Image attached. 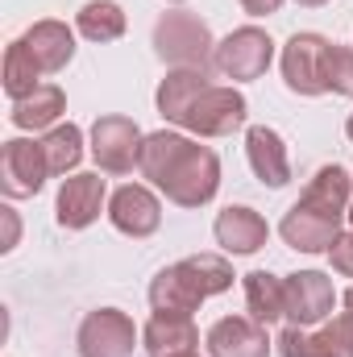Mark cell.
Returning <instances> with one entry per match:
<instances>
[{"instance_id":"13","label":"cell","mask_w":353,"mask_h":357,"mask_svg":"<svg viewBox=\"0 0 353 357\" xmlns=\"http://www.w3.org/2000/svg\"><path fill=\"white\" fill-rule=\"evenodd\" d=\"M108 220H112L125 237H150V233H158V225H163V208H158V199H154L146 187L129 183V187H121V191L108 199Z\"/></svg>"},{"instance_id":"21","label":"cell","mask_w":353,"mask_h":357,"mask_svg":"<svg viewBox=\"0 0 353 357\" xmlns=\"http://www.w3.org/2000/svg\"><path fill=\"white\" fill-rule=\"evenodd\" d=\"M278 354L283 357H345L341 328H337V324H324L320 333H308V328L291 324V328H283V337H278Z\"/></svg>"},{"instance_id":"11","label":"cell","mask_w":353,"mask_h":357,"mask_svg":"<svg viewBox=\"0 0 353 357\" xmlns=\"http://www.w3.org/2000/svg\"><path fill=\"white\" fill-rule=\"evenodd\" d=\"M333 312V282L320 270H299L287 278V320L299 328L320 324Z\"/></svg>"},{"instance_id":"22","label":"cell","mask_w":353,"mask_h":357,"mask_svg":"<svg viewBox=\"0 0 353 357\" xmlns=\"http://www.w3.org/2000/svg\"><path fill=\"white\" fill-rule=\"evenodd\" d=\"M63 112H67V96H63V88L42 84L38 91H29L25 100L13 104V125H17V129H46V125H54Z\"/></svg>"},{"instance_id":"23","label":"cell","mask_w":353,"mask_h":357,"mask_svg":"<svg viewBox=\"0 0 353 357\" xmlns=\"http://www.w3.org/2000/svg\"><path fill=\"white\" fill-rule=\"evenodd\" d=\"M308 204H320V208H333V212H345V204L353 199V178L345 167H320L316 178L308 183V191L299 195Z\"/></svg>"},{"instance_id":"35","label":"cell","mask_w":353,"mask_h":357,"mask_svg":"<svg viewBox=\"0 0 353 357\" xmlns=\"http://www.w3.org/2000/svg\"><path fill=\"white\" fill-rule=\"evenodd\" d=\"M175 4H179V0H175Z\"/></svg>"},{"instance_id":"36","label":"cell","mask_w":353,"mask_h":357,"mask_svg":"<svg viewBox=\"0 0 353 357\" xmlns=\"http://www.w3.org/2000/svg\"><path fill=\"white\" fill-rule=\"evenodd\" d=\"M350 216H353V212H350Z\"/></svg>"},{"instance_id":"16","label":"cell","mask_w":353,"mask_h":357,"mask_svg":"<svg viewBox=\"0 0 353 357\" xmlns=\"http://www.w3.org/2000/svg\"><path fill=\"white\" fill-rule=\"evenodd\" d=\"M21 42H25V50L33 54V63H38L42 75L63 71V67L71 63V54H75V33H71L63 21H38V25H29V29L21 33Z\"/></svg>"},{"instance_id":"26","label":"cell","mask_w":353,"mask_h":357,"mask_svg":"<svg viewBox=\"0 0 353 357\" xmlns=\"http://www.w3.org/2000/svg\"><path fill=\"white\" fill-rule=\"evenodd\" d=\"M38 63H33V54L25 50V42L17 38L13 46H8V54H4V91L13 96V104L17 100H25L29 91H38L42 84H38Z\"/></svg>"},{"instance_id":"33","label":"cell","mask_w":353,"mask_h":357,"mask_svg":"<svg viewBox=\"0 0 353 357\" xmlns=\"http://www.w3.org/2000/svg\"><path fill=\"white\" fill-rule=\"evenodd\" d=\"M345 133H350V142H353V112H350V121H345Z\"/></svg>"},{"instance_id":"15","label":"cell","mask_w":353,"mask_h":357,"mask_svg":"<svg viewBox=\"0 0 353 357\" xmlns=\"http://www.w3.org/2000/svg\"><path fill=\"white\" fill-rule=\"evenodd\" d=\"M142 345L150 357H179V354H195L200 345V328L191 316L183 312H154L146 333H142Z\"/></svg>"},{"instance_id":"27","label":"cell","mask_w":353,"mask_h":357,"mask_svg":"<svg viewBox=\"0 0 353 357\" xmlns=\"http://www.w3.org/2000/svg\"><path fill=\"white\" fill-rule=\"evenodd\" d=\"M324 84L337 96H353V46H329V59H324Z\"/></svg>"},{"instance_id":"7","label":"cell","mask_w":353,"mask_h":357,"mask_svg":"<svg viewBox=\"0 0 353 357\" xmlns=\"http://www.w3.org/2000/svg\"><path fill=\"white\" fill-rule=\"evenodd\" d=\"M46 175H50V162H46L42 142H25V137L4 142V150H0V191L8 199L38 195Z\"/></svg>"},{"instance_id":"34","label":"cell","mask_w":353,"mask_h":357,"mask_svg":"<svg viewBox=\"0 0 353 357\" xmlns=\"http://www.w3.org/2000/svg\"><path fill=\"white\" fill-rule=\"evenodd\" d=\"M179 357H195V354H179Z\"/></svg>"},{"instance_id":"32","label":"cell","mask_w":353,"mask_h":357,"mask_svg":"<svg viewBox=\"0 0 353 357\" xmlns=\"http://www.w3.org/2000/svg\"><path fill=\"white\" fill-rule=\"evenodd\" d=\"M299 4H308V8H316V4H329V0H299Z\"/></svg>"},{"instance_id":"9","label":"cell","mask_w":353,"mask_h":357,"mask_svg":"<svg viewBox=\"0 0 353 357\" xmlns=\"http://www.w3.org/2000/svg\"><path fill=\"white\" fill-rule=\"evenodd\" d=\"M270 59H274V42L266 38L262 29L246 25V29H233V33L216 46V59H212V63H216V71L229 75V79H258V75H266Z\"/></svg>"},{"instance_id":"31","label":"cell","mask_w":353,"mask_h":357,"mask_svg":"<svg viewBox=\"0 0 353 357\" xmlns=\"http://www.w3.org/2000/svg\"><path fill=\"white\" fill-rule=\"evenodd\" d=\"M278 4H283V0H241V8H246L250 17H270V13H278Z\"/></svg>"},{"instance_id":"3","label":"cell","mask_w":353,"mask_h":357,"mask_svg":"<svg viewBox=\"0 0 353 357\" xmlns=\"http://www.w3.org/2000/svg\"><path fill=\"white\" fill-rule=\"evenodd\" d=\"M154 50L163 63L171 67H191V71H208V63L216 59V46H212V33L208 25L195 17V13H167L158 25H154Z\"/></svg>"},{"instance_id":"4","label":"cell","mask_w":353,"mask_h":357,"mask_svg":"<svg viewBox=\"0 0 353 357\" xmlns=\"http://www.w3.org/2000/svg\"><path fill=\"white\" fill-rule=\"evenodd\" d=\"M250 116V104L237 88H204L195 96V104L183 116V129L200 133V137H229L233 129H241Z\"/></svg>"},{"instance_id":"6","label":"cell","mask_w":353,"mask_h":357,"mask_svg":"<svg viewBox=\"0 0 353 357\" xmlns=\"http://www.w3.org/2000/svg\"><path fill=\"white\" fill-rule=\"evenodd\" d=\"M341 216H345V212H333V208H320V204L299 199V204L283 216L278 233H283V241H287L291 250H299V254H324V250H333V241L341 237Z\"/></svg>"},{"instance_id":"14","label":"cell","mask_w":353,"mask_h":357,"mask_svg":"<svg viewBox=\"0 0 353 357\" xmlns=\"http://www.w3.org/2000/svg\"><path fill=\"white\" fill-rule=\"evenodd\" d=\"M100 208H104V178L100 175L63 178L59 199H54V212H59L63 229H88L91 220L100 216Z\"/></svg>"},{"instance_id":"29","label":"cell","mask_w":353,"mask_h":357,"mask_svg":"<svg viewBox=\"0 0 353 357\" xmlns=\"http://www.w3.org/2000/svg\"><path fill=\"white\" fill-rule=\"evenodd\" d=\"M337 328H341V345H345V357H353V287L345 291V312L337 316Z\"/></svg>"},{"instance_id":"19","label":"cell","mask_w":353,"mask_h":357,"mask_svg":"<svg viewBox=\"0 0 353 357\" xmlns=\"http://www.w3.org/2000/svg\"><path fill=\"white\" fill-rule=\"evenodd\" d=\"M204 88H212V84H208V71L179 67V71H171V75L158 84V112H163L171 125H183L187 108L195 104V96H200Z\"/></svg>"},{"instance_id":"28","label":"cell","mask_w":353,"mask_h":357,"mask_svg":"<svg viewBox=\"0 0 353 357\" xmlns=\"http://www.w3.org/2000/svg\"><path fill=\"white\" fill-rule=\"evenodd\" d=\"M329 262H333V270H337V274H350V278H353V229H350V233H341V237L333 241Z\"/></svg>"},{"instance_id":"10","label":"cell","mask_w":353,"mask_h":357,"mask_svg":"<svg viewBox=\"0 0 353 357\" xmlns=\"http://www.w3.org/2000/svg\"><path fill=\"white\" fill-rule=\"evenodd\" d=\"M137 328L125 312L100 307L80 324V357H133Z\"/></svg>"},{"instance_id":"5","label":"cell","mask_w":353,"mask_h":357,"mask_svg":"<svg viewBox=\"0 0 353 357\" xmlns=\"http://www.w3.org/2000/svg\"><path fill=\"white\" fill-rule=\"evenodd\" d=\"M142 129L129 116H100L91 125V158L108 175H129L142 162Z\"/></svg>"},{"instance_id":"12","label":"cell","mask_w":353,"mask_h":357,"mask_svg":"<svg viewBox=\"0 0 353 357\" xmlns=\"http://www.w3.org/2000/svg\"><path fill=\"white\" fill-rule=\"evenodd\" d=\"M208 354L212 357H266L270 341H266V324L254 316H225L208 328Z\"/></svg>"},{"instance_id":"18","label":"cell","mask_w":353,"mask_h":357,"mask_svg":"<svg viewBox=\"0 0 353 357\" xmlns=\"http://www.w3.org/2000/svg\"><path fill=\"white\" fill-rule=\"evenodd\" d=\"M266 237H270V229H266V220L254 212V208H225L220 216H216V241L229 250V254H258L266 245Z\"/></svg>"},{"instance_id":"30","label":"cell","mask_w":353,"mask_h":357,"mask_svg":"<svg viewBox=\"0 0 353 357\" xmlns=\"http://www.w3.org/2000/svg\"><path fill=\"white\" fill-rule=\"evenodd\" d=\"M0 220H4V241H0V250H13L17 237H21V220H17L13 208H0Z\"/></svg>"},{"instance_id":"24","label":"cell","mask_w":353,"mask_h":357,"mask_svg":"<svg viewBox=\"0 0 353 357\" xmlns=\"http://www.w3.org/2000/svg\"><path fill=\"white\" fill-rule=\"evenodd\" d=\"M75 25H80V33L88 42H117L125 33V13H121L117 0H91V4L80 8Z\"/></svg>"},{"instance_id":"2","label":"cell","mask_w":353,"mask_h":357,"mask_svg":"<svg viewBox=\"0 0 353 357\" xmlns=\"http://www.w3.org/2000/svg\"><path fill=\"white\" fill-rule=\"evenodd\" d=\"M229 287H233V266L220 254H195V258H183V262L154 274L150 303H154V312L191 316L204 299H212V295H220Z\"/></svg>"},{"instance_id":"17","label":"cell","mask_w":353,"mask_h":357,"mask_svg":"<svg viewBox=\"0 0 353 357\" xmlns=\"http://www.w3.org/2000/svg\"><path fill=\"white\" fill-rule=\"evenodd\" d=\"M246 154H250L254 175L262 178L266 187H287V178H291V158H287V146H283V137H278L274 129L254 125V129L246 133Z\"/></svg>"},{"instance_id":"20","label":"cell","mask_w":353,"mask_h":357,"mask_svg":"<svg viewBox=\"0 0 353 357\" xmlns=\"http://www.w3.org/2000/svg\"><path fill=\"white\" fill-rule=\"evenodd\" d=\"M246 307L258 324H274L287 316V282L274 278L270 270H250L246 274Z\"/></svg>"},{"instance_id":"1","label":"cell","mask_w":353,"mask_h":357,"mask_svg":"<svg viewBox=\"0 0 353 357\" xmlns=\"http://www.w3.org/2000/svg\"><path fill=\"white\" fill-rule=\"evenodd\" d=\"M142 175L154 187L167 191V199L179 208H200L216 195L220 187V158L208 146H195L179 133H150L142 142Z\"/></svg>"},{"instance_id":"8","label":"cell","mask_w":353,"mask_h":357,"mask_svg":"<svg viewBox=\"0 0 353 357\" xmlns=\"http://www.w3.org/2000/svg\"><path fill=\"white\" fill-rule=\"evenodd\" d=\"M329 38L320 33H295L287 46H283V79L287 88L299 91V96H324V59H329Z\"/></svg>"},{"instance_id":"25","label":"cell","mask_w":353,"mask_h":357,"mask_svg":"<svg viewBox=\"0 0 353 357\" xmlns=\"http://www.w3.org/2000/svg\"><path fill=\"white\" fill-rule=\"evenodd\" d=\"M42 150H46V162H50V175L75 171L80 158H84V133H80V125H54L42 137Z\"/></svg>"}]
</instances>
